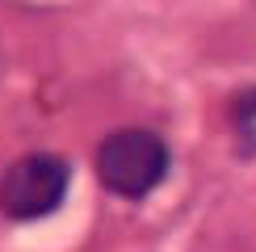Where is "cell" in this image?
Returning a JSON list of instances; mask_svg holds the SVG:
<instances>
[{
  "label": "cell",
  "instance_id": "7a4b0ae2",
  "mask_svg": "<svg viewBox=\"0 0 256 252\" xmlns=\"http://www.w3.org/2000/svg\"><path fill=\"white\" fill-rule=\"evenodd\" d=\"M68 194V164L50 152H34L0 176V210L8 218H42L59 210Z\"/></svg>",
  "mask_w": 256,
  "mask_h": 252
},
{
  "label": "cell",
  "instance_id": "3957f363",
  "mask_svg": "<svg viewBox=\"0 0 256 252\" xmlns=\"http://www.w3.org/2000/svg\"><path fill=\"white\" fill-rule=\"evenodd\" d=\"M236 134H240L244 152H256V88L236 101Z\"/></svg>",
  "mask_w": 256,
  "mask_h": 252
},
{
  "label": "cell",
  "instance_id": "6da1fadb",
  "mask_svg": "<svg viewBox=\"0 0 256 252\" xmlns=\"http://www.w3.org/2000/svg\"><path fill=\"white\" fill-rule=\"evenodd\" d=\"M168 147L152 130H114L97 152V176L118 198H143L164 181Z\"/></svg>",
  "mask_w": 256,
  "mask_h": 252
}]
</instances>
